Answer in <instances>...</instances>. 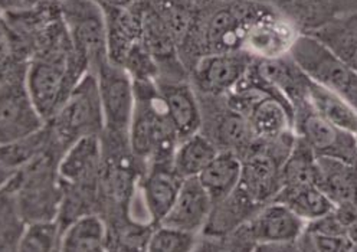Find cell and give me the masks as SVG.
<instances>
[{
    "label": "cell",
    "instance_id": "1",
    "mask_svg": "<svg viewBox=\"0 0 357 252\" xmlns=\"http://www.w3.org/2000/svg\"><path fill=\"white\" fill-rule=\"evenodd\" d=\"M288 55L311 81L343 96L357 107V73L320 38L297 36Z\"/></svg>",
    "mask_w": 357,
    "mask_h": 252
},
{
    "label": "cell",
    "instance_id": "2",
    "mask_svg": "<svg viewBox=\"0 0 357 252\" xmlns=\"http://www.w3.org/2000/svg\"><path fill=\"white\" fill-rule=\"evenodd\" d=\"M52 120L56 133L71 142L88 134L98 135L102 131L105 119L96 73H85L77 81Z\"/></svg>",
    "mask_w": 357,
    "mask_h": 252
},
{
    "label": "cell",
    "instance_id": "3",
    "mask_svg": "<svg viewBox=\"0 0 357 252\" xmlns=\"http://www.w3.org/2000/svg\"><path fill=\"white\" fill-rule=\"evenodd\" d=\"M63 17L78 59L98 71L109 59L107 20L101 6L96 0H66Z\"/></svg>",
    "mask_w": 357,
    "mask_h": 252
},
{
    "label": "cell",
    "instance_id": "4",
    "mask_svg": "<svg viewBox=\"0 0 357 252\" xmlns=\"http://www.w3.org/2000/svg\"><path fill=\"white\" fill-rule=\"evenodd\" d=\"M70 59L48 54L35 58L25 73L29 96L45 121L52 120L70 96Z\"/></svg>",
    "mask_w": 357,
    "mask_h": 252
},
{
    "label": "cell",
    "instance_id": "5",
    "mask_svg": "<svg viewBox=\"0 0 357 252\" xmlns=\"http://www.w3.org/2000/svg\"><path fill=\"white\" fill-rule=\"evenodd\" d=\"M297 135L317 156L336 157L357 166V134L334 126L310 105L307 100L294 107Z\"/></svg>",
    "mask_w": 357,
    "mask_h": 252
},
{
    "label": "cell",
    "instance_id": "6",
    "mask_svg": "<svg viewBox=\"0 0 357 252\" xmlns=\"http://www.w3.org/2000/svg\"><path fill=\"white\" fill-rule=\"evenodd\" d=\"M43 117L36 110L24 78L6 77L0 100V139L2 144L25 139L43 128Z\"/></svg>",
    "mask_w": 357,
    "mask_h": 252
},
{
    "label": "cell",
    "instance_id": "7",
    "mask_svg": "<svg viewBox=\"0 0 357 252\" xmlns=\"http://www.w3.org/2000/svg\"><path fill=\"white\" fill-rule=\"evenodd\" d=\"M105 119V127L127 131L136 104V88L130 73L123 65L105 61L96 73Z\"/></svg>",
    "mask_w": 357,
    "mask_h": 252
},
{
    "label": "cell",
    "instance_id": "8",
    "mask_svg": "<svg viewBox=\"0 0 357 252\" xmlns=\"http://www.w3.org/2000/svg\"><path fill=\"white\" fill-rule=\"evenodd\" d=\"M251 61L241 51L209 54L196 65L199 87L211 94L229 93L248 74Z\"/></svg>",
    "mask_w": 357,
    "mask_h": 252
},
{
    "label": "cell",
    "instance_id": "9",
    "mask_svg": "<svg viewBox=\"0 0 357 252\" xmlns=\"http://www.w3.org/2000/svg\"><path fill=\"white\" fill-rule=\"evenodd\" d=\"M213 208L215 202L199 177H189L183 180L172 209L160 223L197 234L208 225Z\"/></svg>",
    "mask_w": 357,
    "mask_h": 252
},
{
    "label": "cell",
    "instance_id": "10",
    "mask_svg": "<svg viewBox=\"0 0 357 252\" xmlns=\"http://www.w3.org/2000/svg\"><path fill=\"white\" fill-rule=\"evenodd\" d=\"M307 222L288 205L274 200L252 219L251 237L259 245H289L298 242Z\"/></svg>",
    "mask_w": 357,
    "mask_h": 252
},
{
    "label": "cell",
    "instance_id": "11",
    "mask_svg": "<svg viewBox=\"0 0 357 252\" xmlns=\"http://www.w3.org/2000/svg\"><path fill=\"white\" fill-rule=\"evenodd\" d=\"M296 35L294 29L284 20L264 15L250 22L243 39V48L259 59L281 58L291 50Z\"/></svg>",
    "mask_w": 357,
    "mask_h": 252
},
{
    "label": "cell",
    "instance_id": "12",
    "mask_svg": "<svg viewBox=\"0 0 357 252\" xmlns=\"http://www.w3.org/2000/svg\"><path fill=\"white\" fill-rule=\"evenodd\" d=\"M183 180L176 173L173 165L154 163L143 185V202L151 221L160 223L165 219L181 192Z\"/></svg>",
    "mask_w": 357,
    "mask_h": 252
},
{
    "label": "cell",
    "instance_id": "13",
    "mask_svg": "<svg viewBox=\"0 0 357 252\" xmlns=\"http://www.w3.org/2000/svg\"><path fill=\"white\" fill-rule=\"evenodd\" d=\"M317 185L336 206H357V166L328 156H317Z\"/></svg>",
    "mask_w": 357,
    "mask_h": 252
},
{
    "label": "cell",
    "instance_id": "14",
    "mask_svg": "<svg viewBox=\"0 0 357 252\" xmlns=\"http://www.w3.org/2000/svg\"><path fill=\"white\" fill-rule=\"evenodd\" d=\"M159 89L178 139L183 140L197 133L202 124V114L192 88L183 82H167L160 84Z\"/></svg>",
    "mask_w": 357,
    "mask_h": 252
},
{
    "label": "cell",
    "instance_id": "15",
    "mask_svg": "<svg viewBox=\"0 0 357 252\" xmlns=\"http://www.w3.org/2000/svg\"><path fill=\"white\" fill-rule=\"evenodd\" d=\"M109 15L107 20L108 35V57L109 61L123 65L136 47L140 38H143V22H140L130 10L119 6H107Z\"/></svg>",
    "mask_w": 357,
    "mask_h": 252
},
{
    "label": "cell",
    "instance_id": "16",
    "mask_svg": "<svg viewBox=\"0 0 357 252\" xmlns=\"http://www.w3.org/2000/svg\"><path fill=\"white\" fill-rule=\"evenodd\" d=\"M197 177L215 203L225 200L241 185L242 160L235 151H219Z\"/></svg>",
    "mask_w": 357,
    "mask_h": 252
},
{
    "label": "cell",
    "instance_id": "17",
    "mask_svg": "<svg viewBox=\"0 0 357 252\" xmlns=\"http://www.w3.org/2000/svg\"><path fill=\"white\" fill-rule=\"evenodd\" d=\"M308 78V77H307ZM307 101L321 117L346 131L357 134V107L343 96L311 81H307Z\"/></svg>",
    "mask_w": 357,
    "mask_h": 252
},
{
    "label": "cell",
    "instance_id": "18",
    "mask_svg": "<svg viewBox=\"0 0 357 252\" xmlns=\"http://www.w3.org/2000/svg\"><path fill=\"white\" fill-rule=\"evenodd\" d=\"M317 154L301 137H296L294 146L281 168V191H296L304 186L317 185ZM278 192V193H280Z\"/></svg>",
    "mask_w": 357,
    "mask_h": 252
},
{
    "label": "cell",
    "instance_id": "19",
    "mask_svg": "<svg viewBox=\"0 0 357 252\" xmlns=\"http://www.w3.org/2000/svg\"><path fill=\"white\" fill-rule=\"evenodd\" d=\"M101 157L98 135L88 134L74 140L61 158L59 176L71 183L81 181L97 169Z\"/></svg>",
    "mask_w": 357,
    "mask_h": 252
},
{
    "label": "cell",
    "instance_id": "20",
    "mask_svg": "<svg viewBox=\"0 0 357 252\" xmlns=\"http://www.w3.org/2000/svg\"><path fill=\"white\" fill-rule=\"evenodd\" d=\"M218 153L216 146L209 139L195 133L183 139L176 147L172 163L176 173L181 177H197L208 168Z\"/></svg>",
    "mask_w": 357,
    "mask_h": 252
},
{
    "label": "cell",
    "instance_id": "21",
    "mask_svg": "<svg viewBox=\"0 0 357 252\" xmlns=\"http://www.w3.org/2000/svg\"><path fill=\"white\" fill-rule=\"evenodd\" d=\"M250 22H245L238 13L229 9L216 12L206 29L208 47L212 50L211 54L241 51Z\"/></svg>",
    "mask_w": 357,
    "mask_h": 252
},
{
    "label": "cell",
    "instance_id": "22",
    "mask_svg": "<svg viewBox=\"0 0 357 252\" xmlns=\"http://www.w3.org/2000/svg\"><path fill=\"white\" fill-rule=\"evenodd\" d=\"M107 244V228L97 215H84L65 229L61 237V251L100 252Z\"/></svg>",
    "mask_w": 357,
    "mask_h": 252
},
{
    "label": "cell",
    "instance_id": "23",
    "mask_svg": "<svg viewBox=\"0 0 357 252\" xmlns=\"http://www.w3.org/2000/svg\"><path fill=\"white\" fill-rule=\"evenodd\" d=\"M274 200L288 205L307 223L317 221L336 209V203L327 196V193L319 185L280 192Z\"/></svg>",
    "mask_w": 357,
    "mask_h": 252
},
{
    "label": "cell",
    "instance_id": "24",
    "mask_svg": "<svg viewBox=\"0 0 357 252\" xmlns=\"http://www.w3.org/2000/svg\"><path fill=\"white\" fill-rule=\"evenodd\" d=\"M58 225L51 219H39L31 222L20 234L16 245L22 252H50L61 248Z\"/></svg>",
    "mask_w": 357,
    "mask_h": 252
},
{
    "label": "cell",
    "instance_id": "25",
    "mask_svg": "<svg viewBox=\"0 0 357 252\" xmlns=\"http://www.w3.org/2000/svg\"><path fill=\"white\" fill-rule=\"evenodd\" d=\"M326 36L328 38L320 39L357 73V16L344 20L342 25H333Z\"/></svg>",
    "mask_w": 357,
    "mask_h": 252
},
{
    "label": "cell",
    "instance_id": "26",
    "mask_svg": "<svg viewBox=\"0 0 357 252\" xmlns=\"http://www.w3.org/2000/svg\"><path fill=\"white\" fill-rule=\"evenodd\" d=\"M219 134L222 142L234 149H250L254 140H258L252 126L242 112L231 108L219 124Z\"/></svg>",
    "mask_w": 357,
    "mask_h": 252
},
{
    "label": "cell",
    "instance_id": "27",
    "mask_svg": "<svg viewBox=\"0 0 357 252\" xmlns=\"http://www.w3.org/2000/svg\"><path fill=\"white\" fill-rule=\"evenodd\" d=\"M196 244V234L183 229L159 223L150 235L147 251L150 252H189Z\"/></svg>",
    "mask_w": 357,
    "mask_h": 252
},
{
    "label": "cell",
    "instance_id": "28",
    "mask_svg": "<svg viewBox=\"0 0 357 252\" xmlns=\"http://www.w3.org/2000/svg\"><path fill=\"white\" fill-rule=\"evenodd\" d=\"M42 130L12 143L2 144V166L3 169H16L29 163L32 157L42 146Z\"/></svg>",
    "mask_w": 357,
    "mask_h": 252
},
{
    "label": "cell",
    "instance_id": "29",
    "mask_svg": "<svg viewBox=\"0 0 357 252\" xmlns=\"http://www.w3.org/2000/svg\"><path fill=\"white\" fill-rule=\"evenodd\" d=\"M301 244H305V249L311 251H323V252H342L357 249L354 244L343 235H327L307 229L298 239Z\"/></svg>",
    "mask_w": 357,
    "mask_h": 252
},
{
    "label": "cell",
    "instance_id": "30",
    "mask_svg": "<svg viewBox=\"0 0 357 252\" xmlns=\"http://www.w3.org/2000/svg\"><path fill=\"white\" fill-rule=\"evenodd\" d=\"M3 6L6 8H15V9H22V8H31L39 0H2Z\"/></svg>",
    "mask_w": 357,
    "mask_h": 252
},
{
    "label": "cell",
    "instance_id": "31",
    "mask_svg": "<svg viewBox=\"0 0 357 252\" xmlns=\"http://www.w3.org/2000/svg\"><path fill=\"white\" fill-rule=\"evenodd\" d=\"M107 6H119V8H126L127 5L131 3V0H100Z\"/></svg>",
    "mask_w": 357,
    "mask_h": 252
}]
</instances>
